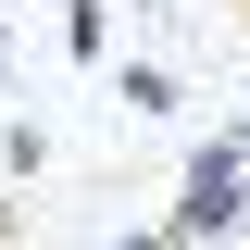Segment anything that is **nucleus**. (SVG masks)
Returning <instances> with one entry per match:
<instances>
[{
  "mask_svg": "<svg viewBox=\"0 0 250 250\" xmlns=\"http://www.w3.org/2000/svg\"><path fill=\"white\" fill-rule=\"evenodd\" d=\"M62 62H113V0H62Z\"/></svg>",
  "mask_w": 250,
  "mask_h": 250,
  "instance_id": "3",
  "label": "nucleus"
},
{
  "mask_svg": "<svg viewBox=\"0 0 250 250\" xmlns=\"http://www.w3.org/2000/svg\"><path fill=\"white\" fill-rule=\"evenodd\" d=\"M0 100H13V62H0Z\"/></svg>",
  "mask_w": 250,
  "mask_h": 250,
  "instance_id": "6",
  "label": "nucleus"
},
{
  "mask_svg": "<svg viewBox=\"0 0 250 250\" xmlns=\"http://www.w3.org/2000/svg\"><path fill=\"white\" fill-rule=\"evenodd\" d=\"M113 100H125L138 125H163V113H175V62H150V50H125V62H113Z\"/></svg>",
  "mask_w": 250,
  "mask_h": 250,
  "instance_id": "2",
  "label": "nucleus"
},
{
  "mask_svg": "<svg viewBox=\"0 0 250 250\" xmlns=\"http://www.w3.org/2000/svg\"><path fill=\"white\" fill-rule=\"evenodd\" d=\"M225 150H250V113H225Z\"/></svg>",
  "mask_w": 250,
  "mask_h": 250,
  "instance_id": "5",
  "label": "nucleus"
},
{
  "mask_svg": "<svg viewBox=\"0 0 250 250\" xmlns=\"http://www.w3.org/2000/svg\"><path fill=\"white\" fill-rule=\"evenodd\" d=\"M113 250H175V238H163V225H138V238H113Z\"/></svg>",
  "mask_w": 250,
  "mask_h": 250,
  "instance_id": "4",
  "label": "nucleus"
},
{
  "mask_svg": "<svg viewBox=\"0 0 250 250\" xmlns=\"http://www.w3.org/2000/svg\"><path fill=\"white\" fill-rule=\"evenodd\" d=\"M238 225H250V150L200 138V150H188V175H175L163 238H175V250H213V238H238Z\"/></svg>",
  "mask_w": 250,
  "mask_h": 250,
  "instance_id": "1",
  "label": "nucleus"
}]
</instances>
